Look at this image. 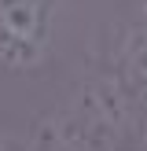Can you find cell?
I'll list each match as a JSON object with an SVG mask.
<instances>
[{"label":"cell","mask_w":147,"mask_h":151,"mask_svg":"<svg viewBox=\"0 0 147 151\" xmlns=\"http://www.w3.org/2000/svg\"><path fill=\"white\" fill-rule=\"evenodd\" d=\"M136 70H140V78H143V85H147V37H143V52L136 55Z\"/></svg>","instance_id":"cell-1"}]
</instances>
